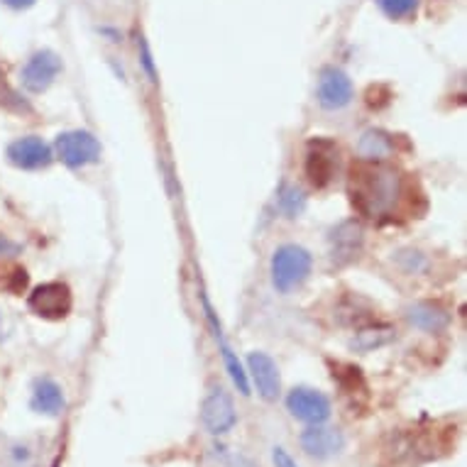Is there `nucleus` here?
I'll return each instance as SVG.
<instances>
[{
	"label": "nucleus",
	"mask_w": 467,
	"mask_h": 467,
	"mask_svg": "<svg viewBox=\"0 0 467 467\" xmlns=\"http://www.w3.org/2000/svg\"><path fill=\"white\" fill-rule=\"evenodd\" d=\"M401 193V179L382 164H360L350 171V201L362 215H387Z\"/></svg>",
	"instance_id": "nucleus-1"
},
{
	"label": "nucleus",
	"mask_w": 467,
	"mask_h": 467,
	"mask_svg": "<svg viewBox=\"0 0 467 467\" xmlns=\"http://www.w3.org/2000/svg\"><path fill=\"white\" fill-rule=\"evenodd\" d=\"M311 267H314V257H311L306 247H276L275 254H272V265H269L272 286L279 294H289V291L299 289L301 284L308 279V275H311Z\"/></svg>",
	"instance_id": "nucleus-2"
},
{
	"label": "nucleus",
	"mask_w": 467,
	"mask_h": 467,
	"mask_svg": "<svg viewBox=\"0 0 467 467\" xmlns=\"http://www.w3.org/2000/svg\"><path fill=\"white\" fill-rule=\"evenodd\" d=\"M100 142L88 130H67L54 142V157L69 169L91 167L100 160Z\"/></svg>",
	"instance_id": "nucleus-3"
},
{
	"label": "nucleus",
	"mask_w": 467,
	"mask_h": 467,
	"mask_svg": "<svg viewBox=\"0 0 467 467\" xmlns=\"http://www.w3.org/2000/svg\"><path fill=\"white\" fill-rule=\"evenodd\" d=\"M62 69L64 67L59 54L52 52V49H39L25 62L23 71H20L23 88L30 93H45L57 81V77L62 74Z\"/></svg>",
	"instance_id": "nucleus-4"
},
{
	"label": "nucleus",
	"mask_w": 467,
	"mask_h": 467,
	"mask_svg": "<svg viewBox=\"0 0 467 467\" xmlns=\"http://www.w3.org/2000/svg\"><path fill=\"white\" fill-rule=\"evenodd\" d=\"M201 423L211 436H223L233 431V426L238 423V414H235V406L233 399L223 387H213L208 391L203 404H201Z\"/></svg>",
	"instance_id": "nucleus-5"
},
{
	"label": "nucleus",
	"mask_w": 467,
	"mask_h": 467,
	"mask_svg": "<svg viewBox=\"0 0 467 467\" xmlns=\"http://www.w3.org/2000/svg\"><path fill=\"white\" fill-rule=\"evenodd\" d=\"M353 81L343 69L328 67V69L321 71L318 86H316V100L323 110H343L353 103Z\"/></svg>",
	"instance_id": "nucleus-6"
},
{
	"label": "nucleus",
	"mask_w": 467,
	"mask_h": 467,
	"mask_svg": "<svg viewBox=\"0 0 467 467\" xmlns=\"http://www.w3.org/2000/svg\"><path fill=\"white\" fill-rule=\"evenodd\" d=\"M286 409L294 419L308 423V426H318L330 419V399L318 389L311 387H296L289 391L286 397Z\"/></svg>",
	"instance_id": "nucleus-7"
},
{
	"label": "nucleus",
	"mask_w": 467,
	"mask_h": 467,
	"mask_svg": "<svg viewBox=\"0 0 467 467\" xmlns=\"http://www.w3.org/2000/svg\"><path fill=\"white\" fill-rule=\"evenodd\" d=\"M5 154H8V161L13 167L25 169V171L47 169L54 161V150L37 135H25V138L13 140Z\"/></svg>",
	"instance_id": "nucleus-8"
},
{
	"label": "nucleus",
	"mask_w": 467,
	"mask_h": 467,
	"mask_svg": "<svg viewBox=\"0 0 467 467\" xmlns=\"http://www.w3.org/2000/svg\"><path fill=\"white\" fill-rule=\"evenodd\" d=\"M247 379H253L254 389L260 394L265 401H276L279 394H282V377H279V368H276V362L269 358L267 353H260V350H254V353L247 355Z\"/></svg>",
	"instance_id": "nucleus-9"
},
{
	"label": "nucleus",
	"mask_w": 467,
	"mask_h": 467,
	"mask_svg": "<svg viewBox=\"0 0 467 467\" xmlns=\"http://www.w3.org/2000/svg\"><path fill=\"white\" fill-rule=\"evenodd\" d=\"M30 308L42 318H64L71 311V289L62 282H47L30 294Z\"/></svg>",
	"instance_id": "nucleus-10"
},
{
	"label": "nucleus",
	"mask_w": 467,
	"mask_h": 467,
	"mask_svg": "<svg viewBox=\"0 0 467 467\" xmlns=\"http://www.w3.org/2000/svg\"><path fill=\"white\" fill-rule=\"evenodd\" d=\"M365 243V233L358 221H343L340 225L330 230L328 247H330V260L336 265H348L353 262L362 250Z\"/></svg>",
	"instance_id": "nucleus-11"
},
{
	"label": "nucleus",
	"mask_w": 467,
	"mask_h": 467,
	"mask_svg": "<svg viewBox=\"0 0 467 467\" xmlns=\"http://www.w3.org/2000/svg\"><path fill=\"white\" fill-rule=\"evenodd\" d=\"M301 448L306 452L308 458L316 460H328L337 452H343L345 448V436L337 429H330V426H311L301 433Z\"/></svg>",
	"instance_id": "nucleus-12"
},
{
	"label": "nucleus",
	"mask_w": 467,
	"mask_h": 467,
	"mask_svg": "<svg viewBox=\"0 0 467 467\" xmlns=\"http://www.w3.org/2000/svg\"><path fill=\"white\" fill-rule=\"evenodd\" d=\"M337 167V150L328 140H314L308 145V157H306V174L314 186H326L330 184V179L336 174Z\"/></svg>",
	"instance_id": "nucleus-13"
},
{
	"label": "nucleus",
	"mask_w": 467,
	"mask_h": 467,
	"mask_svg": "<svg viewBox=\"0 0 467 467\" xmlns=\"http://www.w3.org/2000/svg\"><path fill=\"white\" fill-rule=\"evenodd\" d=\"M203 311H206V318H208V326H211V330H213V337L215 343H218V348H221V355H223V362H225V369H228L230 379H233V384L238 387V391L243 394V397H250V379H247V372L245 368H243V362L238 360V355L230 350V345L225 343V336H223V328H221V321L215 318L213 308H211V304H208V299L203 296Z\"/></svg>",
	"instance_id": "nucleus-14"
},
{
	"label": "nucleus",
	"mask_w": 467,
	"mask_h": 467,
	"mask_svg": "<svg viewBox=\"0 0 467 467\" xmlns=\"http://www.w3.org/2000/svg\"><path fill=\"white\" fill-rule=\"evenodd\" d=\"M406 321L411 323L414 328L423 330V333H441V330L451 326V314L438 304L419 301L414 306L406 308Z\"/></svg>",
	"instance_id": "nucleus-15"
},
{
	"label": "nucleus",
	"mask_w": 467,
	"mask_h": 467,
	"mask_svg": "<svg viewBox=\"0 0 467 467\" xmlns=\"http://www.w3.org/2000/svg\"><path fill=\"white\" fill-rule=\"evenodd\" d=\"M64 391L59 384L49 379V377H42L35 382L32 387V399H30V406L32 411H37V414H45V416H59L64 411Z\"/></svg>",
	"instance_id": "nucleus-16"
},
{
	"label": "nucleus",
	"mask_w": 467,
	"mask_h": 467,
	"mask_svg": "<svg viewBox=\"0 0 467 467\" xmlns=\"http://www.w3.org/2000/svg\"><path fill=\"white\" fill-rule=\"evenodd\" d=\"M394 328L382 323V326H369V328H362L355 333V337L350 340V348L358 350V353H372L377 348H384L394 340Z\"/></svg>",
	"instance_id": "nucleus-17"
},
{
	"label": "nucleus",
	"mask_w": 467,
	"mask_h": 467,
	"mask_svg": "<svg viewBox=\"0 0 467 467\" xmlns=\"http://www.w3.org/2000/svg\"><path fill=\"white\" fill-rule=\"evenodd\" d=\"M391 152V140L384 135V132H375L369 130L362 135L360 140V154L365 160L375 161V160H384L387 154Z\"/></svg>",
	"instance_id": "nucleus-18"
},
{
	"label": "nucleus",
	"mask_w": 467,
	"mask_h": 467,
	"mask_svg": "<svg viewBox=\"0 0 467 467\" xmlns=\"http://www.w3.org/2000/svg\"><path fill=\"white\" fill-rule=\"evenodd\" d=\"M377 5L382 8V13L391 20H401L409 17L419 5V0H377Z\"/></svg>",
	"instance_id": "nucleus-19"
},
{
	"label": "nucleus",
	"mask_w": 467,
	"mask_h": 467,
	"mask_svg": "<svg viewBox=\"0 0 467 467\" xmlns=\"http://www.w3.org/2000/svg\"><path fill=\"white\" fill-rule=\"evenodd\" d=\"M282 208L286 211V215H289V218H296V215H299L301 211L306 208V199H304V193H301L299 189H294V186L284 189Z\"/></svg>",
	"instance_id": "nucleus-20"
},
{
	"label": "nucleus",
	"mask_w": 467,
	"mask_h": 467,
	"mask_svg": "<svg viewBox=\"0 0 467 467\" xmlns=\"http://www.w3.org/2000/svg\"><path fill=\"white\" fill-rule=\"evenodd\" d=\"M211 467H253L250 460H245L238 452H225V448H221V452H215V462Z\"/></svg>",
	"instance_id": "nucleus-21"
},
{
	"label": "nucleus",
	"mask_w": 467,
	"mask_h": 467,
	"mask_svg": "<svg viewBox=\"0 0 467 467\" xmlns=\"http://www.w3.org/2000/svg\"><path fill=\"white\" fill-rule=\"evenodd\" d=\"M140 57H142V67H145L147 77H150V81H157V69H154V62H152V54H150V47H147V42L142 39L140 42Z\"/></svg>",
	"instance_id": "nucleus-22"
},
{
	"label": "nucleus",
	"mask_w": 467,
	"mask_h": 467,
	"mask_svg": "<svg viewBox=\"0 0 467 467\" xmlns=\"http://www.w3.org/2000/svg\"><path fill=\"white\" fill-rule=\"evenodd\" d=\"M272 460H275V467H299L294 462V458H291L289 452L284 451V448H279V445L272 451Z\"/></svg>",
	"instance_id": "nucleus-23"
},
{
	"label": "nucleus",
	"mask_w": 467,
	"mask_h": 467,
	"mask_svg": "<svg viewBox=\"0 0 467 467\" xmlns=\"http://www.w3.org/2000/svg\"><path fill=\"white\" fill-rule=\"evenodd\" d=\"M3 3H5V5L13 10H27V8H32L37 0H3Z\"/></svg>",
	"instance_id": "nucleus-24"
},
{
	"label": "nucleus",
	"mask_w": 467,
	"mask_h": 467,
	"mask_svg": "<svg viewBox=\"0 0 467 467\" xmlns=\"http://www.w3.org/2000/svg\"><path fill=\"white\" fill-rule=\"evenodd\" d=\"M16 253H17L16 243H10L8 238H3V235H0V254H16Z\"/></svg>",
	"instance_id": "nucleus-25"
}]
</instances>
